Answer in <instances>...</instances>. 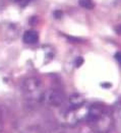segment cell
<instances>
[{
    "mask_svg": "<svg viewBox=\"0 0 121 133\" xmlns=\"http://www.w3.org/2000/svg\"><path fill=\"white\" fill-rule=\"evenodd\" d=\"M86 120L96 133H109L113 126L112 114L102 104H94L88 108Z\"/></svg>",
    "mask_w": 121,
    "mask_h": 133,
    "instance_id": "obj_1",
    "label": "cell"
},
{
    "mask_svg": "<svg viewBox=\"0 0 121 133\" xmlns=\"http://www.w3.org/2000/svg\"><path fill=\"white\" fill-rule=\"evenodd\" d=\"M88 108L85 101L79 97H73L70 100V106L68 110L65 112L64 119L67 124L75 125L78 122L87 119Z\"/></svg>",
    "mask_w": 121,
    "mask_h": 133,
    "instance_id": "obj_2",
    "label": "cell"
},
{
    "mask_svg": "<svg viewBox=\"0 0 121 133\" xmlns=\"http://www.w3.org/2000/svg\"><path fill=\"white\" fill-rule=\"evenodd\" d=\"M24 89L27 91V96L32 101H38L43 97V94L40 91V83L36 79H30L27 81Z\"/></svg>",
    "mask_w": 121,
    "mask_h": 133,
    "instance_id": "obj_3",
    "label": "cell"
},
{
    "mask_svg": "<svg viewBox=\"0 0 121 133\" xmlns=\"http://www.w3.org/2000/svg\"><path fill=\"white\" fill-rule=\"evenodd\" d=\"M112 118H113V125L116 127L117 131L121 133V105L115 107L114 112L112 114Z\"/></svg>",
    "mask_w": 121,
    "mask_h": 133,
    "instance_id": "obj_4",
    "label": "cell"
},
{
    "mask_svg": "<svg viewBox=\"0 0 121 133\" xmlns=\"http://www.w3.org/2000/svg\"><path fill=\"white\" fill-rule=\"evenodd\" d=\"M48 101V103L50 104V105H52V106H60L61 104H62V96L59 94V92H57V91H51L49 95H47V100Z\"/></svg>",
    "mask_w": 121,
    "mask_h": 133,
    "instance_id": "obj_5",
    "label": "cell"
},
{
    "mask_svg": "<svg viewBox=\"0 0 121 133\" xmlns=\"http://www.w3.org/2000/svg\"><path fill=\"white\" fill-rule=\"evenodd\" d=\"M39 40V36H38V33L36 31H28L26 32L24 35H23V42L26 44H29V45H33L36 44Z\"/></svg>",
    "mask_w": 121,
    "mask_h": 133,
    "instance_id": "obj_6",
    "label": "cell"
},
{
    "mask_svg": "<svg viewBox=\"0 0 121 133\" xmlns=\"http://www.w3.org/2000/svg\"><path fill=\"white\" fill-rule=\"evenodd\" d=\"M79 4L85 7V8H88V9H91L94 7V2L93 0H79Z\"/></svg>",
    "mask_w": 121,
    "mask_h": 133,
    "instance_id": "obj_7",
    "label": "cell"
},
{
    "mask_svg": "<svg viewBox=\"0 0 121 133\" xmlns=\"http://www.w3.org/2000/svg\"><path fill=\"white\" fill-rule=\"evenodd\" d=\"M15 2H17V3H21L22 5H26V4H28L30 1H32V0H14Z\"/></svg>",
    "mask_w": 121,
    "mask_h": 133,
    "instance_id": "obj_8",
    "label": "cell"
},
{
    "mask_svg": "<svg viewBox=\"0 0 121 133\" xmlns=\"http://www.w3.org/2000/svg\"><path fill=\"white\" fill-rule=\"evenodd\" d=\"M115 57H116V59H117V60H118V61H119V62L121 63V52L117 53V54L115 55Z\"/></svg>",
    "mask_w": 121,
    "mask_h": 133,
    "instance_id": "obj_9",
    "label": "cell"
},
{
    "mask_svg": "<svg viewBox=\"0 0 121 133\" xmlns=\"http://www.w3.org/2000/svg\"><path fill=\"white\" fill-rule=\"evenodd\" d=\"M116 33L121 35V25L120 26H117V28H116Z\"/></svg>",
    "mask_w": 121,
    "mask_h": 133,
    "instance_id": "obj_10",
    "label": "cell"
}]
</instances>
